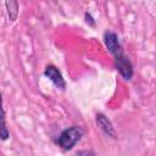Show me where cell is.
<instances>
[{"label": "cell", "mask_w": 156, "mask_h": 156, "mask_svg": "<svg viewBox=\"0 0 156 156\" xmlns=\"http://www.w3.org/2000/svg\"><path fill=\"white\" fill-rule=\"evenodd\" d=\"M84 20H85V23H88V26H91V27H94L95 23H96L90 12H85L84 13Z\"/></svg>", "instance_id": "52a82bcc"}, {"label": "cell", "mask_w": 156, "mask_h": 156, "mask_svg": "<svg viewBox=\"0 0 156 156\" xmlns=\"http://www.w3.org/2000/svg\"><path fill=\"white\" fill-rule=\"evenodd\" d=\"M5 7L7 11V16L11 22H15L18 17V0H5Z\"/></svg>", "instance_id": "8992f818"}, {"label": "cell", "mask_w": 156, "mask_h": 156, "mask_svg": "<svg viewBox=\"0 0 156 156\" xmlns=\"http://www.w3.org/2000/svg\"><path fill=\"white\" fill-rule=\"evenodd\" d=\"M104 44L108 52L112 55L115 68L118 71L121 77L126 80H130L134 76L133 65L129 57L124 54V49L119 41L118 35L113 30H106L104 33Z\"/></svg>", "instance_id": "6da1fadb"}, {"label": "cell", "mask_w": 156, "mask_h": 156, "mask_svg": "<svg viewBox=\"0 0 156 156\" xmlns=\"http://www.w3.org/2000/svg\"><path fill=\"white\" fill-rule=\"evenodd\" d=\"M95 122H96V126L102 130V133L105 135L113 138V139L117 138V132H116L112 122L110 121V118L107 116H105L104 113H98L95 116Z\"/></svg>", "instance_id": "277c9868"}, {"label": "cell", "mask_w": 156, "mask_h": 156, "mask_svg": "<svg viewBox=\"0 0 156 156\" xmlns=\"http://www.w3.org/2000/svg\"><path fill=\"white\" fill-rule=\"evenodd\" d=\"M83 134L84 130L80 126H71L61 132V134L56 140V144L65 151L72 150L80 141Z\"/></svg>", "instance_id": "7a4b0ae2"}, {"label": "cell", "mask_w": 156, "mask_h": 156, "mask_svg": "<svg viewBox=\"0 0 156 156\" xmlns=\"http://www.w3.org/2000/svg\"><path fill=\"white\" fill-rule=\"evenodd\" d=\"M10 136V132L6 126V113L2 107V95L0 93V140H7Z\"/></svg>", "instance_id": "5b68a950"}, {"label": "cell", "mask_w": 156, "mask_h": 156, "mask_svg": "<svg viewBox=\"0 0 156 156\" xmlns=\"http://www.w3.org/2000/svg\"><path fill=\"white\" fill-rule=\"evenodd\" d=\"M44 76L46 78H49L54 85L61 90H65L66 89V82H65V78L61 73V71L55 66V65H48L44 69Z\"/></svg>", "instance_id": "3957f363"}]
</instances>
